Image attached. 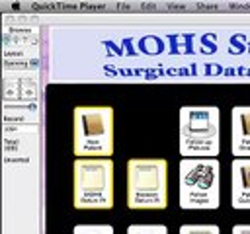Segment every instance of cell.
I'll use <instances>...</instances> for the list:
<instances>
[{"label":"cell","instance_id":"1","mask_svg":"<svg viewBox=\"0 0 250 234\" xmlns=\"http://www.w3.org/2000/svg\"><path fill=\"white\" fill-rule=\"evenodd\" d=\"M219 150V109L215 105H184L180 109V154L184 158H215Z\"/></svg>","mask_w":250,"mask_h":234},{"label":"cell","instance_id":"2","mask_svg":"<svg viewBox=\"0 0 250 234\" xmlns=\"http://www.w3.org/2000/svg\"><path fill=\"white\" fill-rule=\"evenodd\" d=\"M221 203V164L217 158H182L180 207L217 209Z\"/></svg>","mask_w":250,"mask_h":234},{"label":"cell","instance_id":"3","mask_svg":"<svg viewBox=\"0 0 250 234\" xmlns=\"http://www.w3.org/2000/svg\"><path fill=\"white\" fill-rule=\"evenodd\" d=\"M74 154L78 158H109L113 154V109H74Z\"/></svg>","mask_w":250,"mask_h":234},{"label":"cell","instance_id":"4","mask_svg":"<svg viewBox=\"0 0 250 234\" xmlns=\"http://www.w3.org/2000/svg\"><path fill=\"white\" fill-rule=\"evenodd\" d=\"M74 207H113V162L111 158H76L74 162Z\"/></svg>","mask_w":250,"mask_h":234},{"label":"cell","instance_id":"5","mask_svg":"<svg viewBox=\"0 0 250 234\" xmlns=\"http://www.w3.org/2000/svg\"><path fill=\"white\" fill-rule=\"evenodd\" d=\"M127 205L129 209L166 207V160L133 158L127 164Z\"/></svg>","mask_w":250,"mask_h":234},{"label":"cell","instance_id":"6","mask_svg":"<svg viewBox=\"0 0 250 234\" xmlns=\"http://www.w3.org/2000/svg\"><path fill=\"white\" fill-rule=\"evenodd\" d=\"M230 150L234 158H250V107L246 105L232 107Z\"/></svg>","mask_w":250,"mask_h":234},{"label":"cell","instance_id":"7","mask_svg":"<svg viewBox=\"0 0 250 234\" xmlns=\"http://www.w3.org/2000/svg\"><path fill=\"white\" fill-rule=\"evenodd\" d=\"M230 203L234 209H250V158H234L232 160Z\"/></svg>","mask_w":250,"mask_h":234},{"label":"cell","instance_id":"8","mask_svg":"<svg viewBox=\"0 0 250 234\" xmlns=\"http://www.w3.org/2000/svg\"><path fill=\"white\" fill-rule=\"evenodd\" d=\"M74 234H113L111 224H76Z\"/></svg>","mask_w":250,"mask_h":234},{"label":"cell","instance_id":"9","mask_svg":"<svg viewBox=\"0 0 250 234\" xmlns=\"http://www.w3.org/2000/svg\"><path fill=\"white\" fill-rule=\"evenodd\" d=\"M127 234H168L164 224H131Z\"/></svg>","mask_w":250,"mask_h":234},{"label":"cell","instance_id":"10","mask_svg":"<svg viewBox=\"0 0 250 234\" xmlns=\"http://www.w3.org/2000/svg\"><path fill=\"white\" fill-rule=\"evenodd\" d=\"M180 234H221V230L215 224H184Z\"/></svg>","mask_w":250,"mask_h":234},{"label":"cell","instance_id":"11","mask_svg":"<svg viewBox=\"0 0 250 234\" xmlns=\"http://www.w3.org/2000/svg\"><path fill=\"white\" fill-rule=\"evenodd\" d=\"M232 234H250V224H236L232 228Z\"/></svg>","mask_w":250,"mask_h":234}]
</instances>
